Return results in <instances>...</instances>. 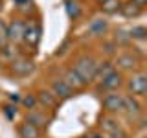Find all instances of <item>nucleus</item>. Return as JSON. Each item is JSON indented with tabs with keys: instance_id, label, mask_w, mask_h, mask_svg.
<instances>
[{
	"instance_id": "ddd939ff",
	"label": "nucleus",
	"mask_w": 147,
	"mask_h": 138,
	"mask_svg": "<svg viewBox=\"0 0 147 138\" xmlns=\"http://www.w3.org/2000/svg\"><path fill=\"white\" fill-rule=\"evenodd\" d=\"M35 98H37V103H42L44 107H50V109L57 107V101H59L57 96H55L53 92H50V90H40Z\"/></svg>"
},
{
	"instance_id": "f257e3e1",
	"label": "nucleus",
	"mask_w": 147,
	"mask_h": 138,
	"mask_svg": "<svg viewBox=\"0 0 147 138\" xmlns=\"http://www.w3.org/2000/svg\"><path fill=\"white\" fill-rule=\"evenodd\" d=\"M72 68L76 70V74L85 83H90V81H94V74H96V68H98V61H96L92 55H81V57L74 63Z\"/></svg>"
},
{
	"instance_id": "f3484780",
	"label": "nucleus",
	"mask_w": 147,
	"mask_h": 138,
	"mask_svg": "<svg viewBox=\"0 0 147 138\" xmlns=\"http://www.w3.org/2000/svg\"><path fill=\"white\" fill-rule=\"evenodd\" d=\"M88 31L92 35H103L107 31V22L103 18H94V20L88 24Z\"/></svg>"
},
{
	"instance_id": "cd10ccee",
	"label": "nucleus",
	"mask_w": 147,
	"mask_h": 138,
	"mask_svg": "<svg viewBox=\"0 0 147 138\" xmlns=\"http://www.w3.org/2000/svg\"><path fill=\"white\" fill-rule=\"evenodd\" d=\"M90 138H107V136H103V135H92Z\"/></svg>"
},
{
	"instance_id": "4be33fe9",
	"label": "nucleus",
	"mask_w": 147,
	"mask_h": 138,
	"mask_svg": "<svg viewBox=\"0 0 147 138\" xmlns=\"http://www.w3.org/2000/svg\"><path fill=\"white\" fill-rule=\"evenodd\" d=\"M22 105H24L26 109H35L37 107V98L35 96H31V94H28V96H24V98H22Z\"/></svg>"
},
{
	"instance_id": "6e6552de",
	"label": "nucleus",
	"mask_w": 147,
	"mask_h": 138,
	"mask_svg": "<svg viewBox=\"0 0 147 138\" xmlns=\"http://www.w3.org/2000/svg\"><path fill=\"white\" fill-rule=\"evenodd\" d=\"M11 70L15 76H30L35 70V64L30 59H15L11 63Z\"/></svg>"
},
{
	"instance_id": "20e7f679",
	"label": "nucleus",
	"mask_w": 147,
	"mask_h": 138,
	"mask_svg": "<svg viewBox=\"0 0 147 138\" xmlns=\"http://www.w3.org/2000/svg\"><path fill=\"white\" fill-rule=\"evenodd\" d=\"M103 107L107 109L109 112H119V110H123V94L109 92L103 98Z\"/></svg>"
},
{
	"instance_id": "0eeeda50",
	"label": "nucleus",
	"mask_w": 147,
	"mask_h": 138,
	"mask_svg": "<svg viewBox=\"0 0 147 138\" xmlns=\"http://www.w3.org/2000/svg\"><path fill=\"white\" fill-rule=\"evenodd\" d=\"M22 41L28 46H35L40 41V28L37 22H30V24L24 26V35H22Z\"/></svg>"
},
{
	"instance_id": "c85d7f7f",
	"label": "nucleus",
	"mask_w": 147,
	"mask_h": 138,
	"mask_svg": "<svg viewBox=\"0 0 147 138\" xmlns=\"http://www.w3.org/2000/svg\"><path fill=\"white\" fill-rule=\"evenodd\" d=\"M96 2H99V4H101V2H105V0H96Z\"/></svg>"
},
{
	"instance_id": "1a4fd4ad",
	"label": "nucleus",
	"mask_w": 147,
	"mask_h": 138,
	"mask_svg": "<svg viewBox=\"0 0 147 138\" xmlns=\"http://www.w3.org/2000/svg\"><path fill=\"white\" fill-rule=\"evenodd\" d=\"M123 110L131 116H138L142 112V103L134 96H123Z\"/></svg>"
},
{
	"instance_id": "9b49d317",
	"label": "nucleus",
	"mask_w": 147,
	"mask_h": 138,
	"mask_svg": "<svg viewBox=\"0 0 147 138\" xmlns=\"http://www.w3.org/2000/svg\"><path fill=\"white\" fill-rule=\"evenodd\" d=\"M26 122L31 123V125H35L37 129H40L48 123V116H46L44 112H40V110H37V109H31L26 116Z\"/></svg>"
},
{
	"instance_id": "f8f14e48",
	"label": "nucleus",
	"mask_w": 147,
	"mask_h": 138,
	"mask_svg": "<svg viewBox=\"0 0 147 138\" xmlns=\"http://www.w3.org/2000/svg\"><path fill=\"white\" fill-rule=\"evenodd\" d=\"M63 81H66V83L72 87L74 90H77V89H83V87L86 85V83H85V81H83L81 77L76 74V70H74V68H68V70L64 72V76H63Z\"/></svg>"
},
{
	"instance_id": "7ed1b4c3",
	"label": "nucleus",
	"mask_w": 147,
	"mask_h": 138,
	"mask_svg": "<svg viewBox=\"0 0 147 138\" xmlns=\"http://www.w3.org/2000/svg\"><path fill=\"white\" fill-rule=\"evenodd\" d=\"M101 90H107V92H116L119 87L123 85V79H121V74L118 70H112L105 79H101Z\"/></svg>"
},
{
	"instance_id": "423d86ee",
	"label": "nucleus",
	"mask_w": 147,
	"mask_h": 138,
	"mask_svg": "<svg viewBox=\"0 0 147 138\" xmlns=\"http://www.w3.org/2000/svg\"><path fill=\"white\" fill-rule=\"evenodd\" d=\"M24 22L22 20H13L11 24L6 26V37L7 43H18L22 41V35H24Z\"/></svg>"
},
{
	"instance_id": "4468645a",
	"label": "nucleus",
	"mask_w": 147,
	"mask_h": 138,
	"mask_svg": "<svg viewBox=\"0 0 147 138\" xmlns=\"http://www.w3.org/2000/svg\"><path fill=\"white\" fill-rule=\"evenodd\" d=\"M101 129H103L105 136L109 138L110 135H114L118 129H121V125H119V122H118V120H114L112 116H105L103 120H101Z\"/></svg>"
},
{
	"instance_id": "393cba45",
	"label": "nucleus",
	"mask_w": 147,
	"mask_h": 138,
	"mask_svg": "<svg viewBox=\"0 0 147 138\" xmlns=\"http://www.w3.org/2000/svg\"><path fill=\"white\" fill-rule=\"evenodd\" d=\"M9 98H11V101H20V96H18V94H11Z\"/></svg>"
},
{
	"instance_id": "412c9836",
	"label": "nucleus",
	"mask_w": 147,
	"mask_h": 138,
	"mask_svg": "<svg viewBox=\"0 0 147 138\" xmlns=\"http://www.w3.org/2000/svg\"><path fill=\"white\" fill-rule=\"evenodd\" d=\"M119 9H121V13H123L125 17H138L142 11H144L142 7H138L136 4H132V2H129L127 6H121Z\"/></svg>"
},
{
	"instance_id": "b1692460",
	"label": "nucleus",
	"mask_w": 147,
	"mask_h": 138,
	"mask_svg": "<svg viewBox=\"0 0 147 138\" xmlns=\"http://www.w3.org/2000/svg\"><path fill=\"white\" fill-rule=\"evenodd\" d=\"M131 2H132V4H136L138 7L144 9V7H145V4H147V0H131Z\"/></svg>"
},
{
	"instance_id": "dca6fc26",
	"label": "nucleus",
	"mask_w": 147,
	"mask_h": 138,
	"mask_svg": "<svg viewBox=\"0 0 147 138\" xmlns=\"http://www.w3.org/2000/svg\"><path fill=\"white\" fill-rule=\"evenodd\" d=\"M112 70H114L112 63H109V61H105V63H98V68H96V74H94V79H98V81L105 79V77H107Z\"/></svg>"
},
{
	"instance_id": "a878e982",
	"label": "nucleus",
	"mask_w": 147,
	"mask_h": 138,
	"mask_svg": "<svg viewBox=\"0 0 147 138\" xmlns=\"http://www.w3.org/2000/svg\"><path fill=\"white\" fill-rule=\"evenodd\" d=\"M6 26H7V24L2 20V18H0V31H6Z\"/></svg>"
},
{
	"instance_id": "6ab92c4d",
	"label": "nucleus",
	"mask_w": 147,
	"mask_h": 138,
	"mask_svg": "<svg viewBox=\"0 0 147 138\" xmlns=\"http://www.w3.org/2000/svg\"><path fill=\"white\" fill-rule=\"evenodd\" d=\"M64 7H66V13L70 18H77L81 15V9H79L76 0H64Z\"/></svg>"
},
{
	"instance_id": "39448f33",
	"label": "nucleus",
	"mask_w": 147,
	"mask_h": 138,
	"mask_svg": "<svg viewBox=\"0 0 147 138\" xmlns=\"http://www.w3.org/2000/svg\"><path fill=\"white\" fill-rule=\"evenodd\" d=\"M52 92L57 96V99H68V98H72V96L76 94V90L63 79H53L52 81Z\"/></svg>"
},
{
	"instance_id": "9d476101",
	"label": "nucleus",
	"mask_w": 147,
	"mask_h": 138,
	"mask_svg": "<svg viewBox=\"0 0 147 138\" xmlns=\"http://www.w3.org/2000/svg\"><path fill=\"white\" fill-rule=\"evenodd\" d=\"M116 64L121 70H134L138 66V59H136V55H132V53H121V55H118Z\"/></svg>"
},
{
	"instance_id": "a211bd4d",
	"label": "nucleus",
	"mask_w": 147,
	"mask_h": 138,
	"mask_svg": "<svg viewBox=\"0 0 147 138\" xmlns=\"http://www.w3.org/2000/svg\"><path fill=\"white\" fill-rule=\"evenodd\" d=\"M127 35H129V39H132V41H145L147 30H145V26H134L132 30L127 31Z\"/></svg>"
},
{
	"instance_id": "f03ea898",
	"label": "nucleus",
	"mask_w": 147,
	"mask_h": 138,
	"mask_svg": "<svg viewBox=\"0 0 147 138\" xmlns=\"http://www.w3.org/2000/svg\"><path fill=\"white\" fill-rule=\"evenodd\" d=\"M127 89H129V92H131V96H134V98L145 96V92H147V76L144 72L134 74V76L129 79Z\"/></svg>"
},
{
	"instance_id": "aec40b11",
	"label": "nucleus",
	"mask_w": 147,
	"mask_h": 138,
	"mask_svg": "<svg viewBox=\"0 0 147 138\" xmlns=\"http://www.w3.org/2000/svg\"><path fill=\"white\" fill-rule=\"evenodd\" d=\"M119 7H121V2L119 0H105V2H101V9H103L105 13H116L119 11Z\"/></svg>"
},
{
	"instance_id": "2eb2a0df",
	"label": "nucleus",
	"mask_w": 147,
	"mask_h": 138,
	"mask_svg": "<svg viewBox=\"0 0 147 138\" xmlns=\"http://www.w3.org/2000/svg\"><path fill=\"white\" fill-rule=\"evenodd\" d=\"M18 135H20V138H40V131L35 125L24 122L20 127H18Z\"/></svg>"
},
{
	"instance_id": "bb28decb",
	"label": "nucleus",
	"mask_w": 147,
	"mask_h": 138,
	"mask_svg": "<svg viewBox=\"0 0 147 138\" xmlns=\"http://www.w3.org/2000/svg\"><path fill=\"white\" fill-rule=\"evenodd\" d=\"M15 2H17V4H20V6H26V4L30 2V0H15Z\"/></svg>"
},
{
	"instance_id": "5701e85b",
	"label": "nucleus",
	"mask_w": 147,
	"mask_h": 138,
	"mask_svg": "<svg viewBox=\"0 0 147 138\" xmlns=\"http://www.w3.org/2000/svg\"><path fill=\"white\" fill-rule=\"evenodd\" d=\"M7 44V37H6V31H0V50Z\"/></svg>"
}]
</instances>
